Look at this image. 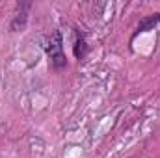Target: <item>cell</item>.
<instances>
[{"label":"cell","instance_id":"1","mask_svg":"<svg viewBox=\"0 0 160 158\" xmlns=\"http://www.w3.org/2000/svg\"><path fill=\"white\" fill-rule=\"evenodd\" d=\"M45 50L50 58V63L54 69H62L67 65V60H65V54H63V41H62V34L60 32H54L47 45H45Z\"/></svg>","mask_w":160,"mask_h":158},{"label":"cell","instance_id":"2","mask_svg":"<svg viewBox=\"0 0 160 158\" xmlns=\"http://www.w3.org/2000/svg\"><path fill=\"white\" fill-rule=\"evenodd\" d=\"M28 9H30V4H22V11H19L17 17L13 19V22H11V30H19V28L24 26V22H26V11H28Z\"/></svg>","mask_w":160,"mask_h":158},{"label":"cell","instance_id":"3","mask_svg":"<svg viewBox=\"0 0 160 158\" xmlns=\"http://www.w3.org/2000/svg\"><path fill=\"white\" fill-rule=\"evenodd\" d=\"M86 52H88L86 39H84L82 36H78V37H77V41H75V56H77L78 60H82V58L86 56Z\"/></svg>","mask_w":160,"mask_h":158},{"label":"cell","instance_id":"4","mask_svg":"<svg viewBox=\"0 0 160 158\" xmlns=\"http://www.w3.org/2000/svg\"><path fill=\"white\" fill-rule=\"evenodd\" d=\"M160 22V15H155V17H149V19H143L142 22H140V26H138V32L136 34H140V32H147L153 24H157Z\"/></svg>","mask_w":160,"mask_h":158}]
</instances>
